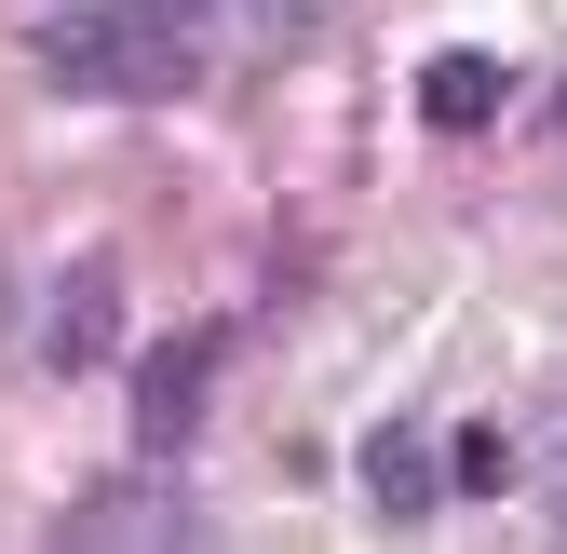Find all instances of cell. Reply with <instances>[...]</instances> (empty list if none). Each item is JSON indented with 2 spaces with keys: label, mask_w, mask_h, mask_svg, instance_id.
Instances as JSON below:
<instances>
[{
  "label": "cell",
  "mask_w": 567,
  "mask_h": 554,
  "mask_svg": "<svg viewBox=\"0 0 567 554\" xmlns=\"http://www.w3.org/2000/svg\"><path fill=\"white\" fill-rule=\"evenodd\" d=\"M189 28L176 14H54L41 28V82L54 95H189Z\"/></svg>",
  "instance_id": "cell-1"
},
{
  "label": "cell",
  "mask_w": 567,
  "mask_h": 554,
  "mask_svg": "<svg viewBox=\"0 0 567 554\" xmlns=\"http://www.w3.org/2000/svg\"><path fill=\"white\" fill-rule=\"evenodd\" d=\"M41 352H54V379H82V366H109V352H122V270H109V257H82V270L54 285Z\"/></svg>",
  "instance_id": "cell-2"
},
{
  "label": "cell",
  "mask_w": 567,
  "mask_h": 554,
  "mask_svg": "<svg viewBox=\"0 0 567 554\" xmlns=\"http://www.w3.org/2000/svg\"><path fill=\"white\" fill-rule=\"evenodd\" d=\"M203 366H217V338H163L150 366H135V447H189L203 433Z\"/></svg>",
  "instance_id": "cell-3"
},
{
  "label": "cell",
  "mask_w": 567,
  "mask_h": 554,
  "mask_svg": "<svg viewBox=\"0 0 567 554\" xmlns=\"http://www.w3.org/2000/svg\"><path fill=\"white\" fill-rule=\"evenodd\" d=\"M365 501H379V527H419L446 501V460H433V433H405V420H379L365 433Z\"/></svg>",
  "instance_id": "cell-4"
},
{
  "label": "cell",
  "mask_w": 567,
  "mask_h": 554,
  "mask_svg": "<svg viewBox=\"0 0 567 554\" xmlns=\"http://www.w3.org/2000/svg\"><path fill=\"white\" fill-rule=\"evenodd\" d=\"M501 54H433V68H419V122H433V135H486V122H501Z\"/></svg>",
  "instance_id": "cell-5"
},
{
  "label": "cell",
  "mask_w": 567,
  "mask_h": 554,
  "mask_svg": "<svg viewBox=\"0 0 567 554\" xmlns=\"http://www.w3.org/2000/svg\"><path fill=\"white\" fill-rule=\"evenodd\" d=\"M68 541H189V501L176 488H95V501H68Z\"/></svg>",
  "instance_id": "cell-6"
},
{
  "label": "cell",
  "mask_w": 567,
  "mask_h": 554,
  "mask_svg": "<svg viewBox=\"0 0 567 554\" xmlns=\"http://www.w3.org/2000/svg\"><path fill=\"white\" fill-rule=\"evenodd\" d=\"M446 488H473V501H501V488H514V433H501V420H473V433L446 447Z\"/></svg>",
  "instance_id": "cell-7"
},
{
  "label": "cell",
  "mask_w": 567,
  "mask_h": 554,
  "mask_svg": "<svg viewBox=\"0 0 567 554\" xmlns=\"http://www.w3.org/2000/svg\"><path fill=\"white\" fill-rule=\"evenodd\" d=\"M0 311H14V285H0Z\"/></svg>",
  "instance_id": "cell-8"
}]
</instances>
